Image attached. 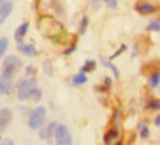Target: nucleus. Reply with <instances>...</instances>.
Returning <instances> with one entry per match:
<instances>
[{
	"label": "nucleus",
	"mask_w": 160,
	"mask_h": 145,
	"mask_svg": "<svg viewBox=\"0 0 160 145\" xmlns=\"http://www.w3.org/2000/svg\"><path fill=\"white\" fill-rule=\"evenodd\" d=\"M117 138H119V129L111 128L107 133L104 135V142H105V144H111V142L114 139H117Z\"/></svg>",
	"instance_id": "nucleus-15"
},
{
	"label": "nucleus",
	"mask_w": 160,
	"mask_h": 145,
	"mask_svg": "<svg viewBox=\"0 0 160 145\" xmlns=\"http://www.w3.org/2000/svg\"><path fill=\"white\" fill-rule=\"evenodd\" d=\"M76 51V43H73V45H71V47H68V49H67V51H65V55H70V53H73Z\"/></svg>",
	"instance_id": "nucleus-29"
},
{
	"label": "nucleus",
	"mask_w": 160,
	"mask_h": 145,
	"mask_svg": "<svg viewBox=\"0 0 160 145\" xmlns=\"http://www.w3.org/2000/svg\"><path fill=\"white\" fill-rule=\"evenodd\" d=\"M125 51H126V46H125V45H122V46H120L119 49H117V51H116V52L113 53V55H111L108 59H110V61H113V59H116V58H117V56L120 55V53H123Z\"/></svg>",
	"instance_id": "nucleus-26"
},
{
	"label": "nucleus",
	"mask_w": 160,
	"mask_h": 145,
	"mask_svg": "<svg viewBox=\"0 0 160 145\" xmlns=\"http://www.w3.org/2000/svg\"><path fill=\"white\" fill-rule=\"evenodd\" d=\"M147 30L148 31H160V19H154L147 25Z\"/></svg>",
	"instance_id": "nucleus-23"
},
{
	"label": "nucleus",
	"mask_w": 160,
	"mask_h": 145,
	"mask_svg": "<svg viewBox=\"0 0 160 145\" xmlns=\"http://www.w3.org/2000/svg\"><path fill=\"white\" fill-rule=\"evenodd\" d=\"M18 51L21 53H24L25 56H28V58H33V56H36V53H37V51H36L34 47V43H27V45H24L22 41L21 43H18Z\"/></svg>",
	"instance_id": "nucleus-9"
},
{
	"label": "nucleus",
	"mask_w": 160,
	"mask_h": 145,
	"mask_svg": "<svg viewBox=\"0 0 160 145\" xmlns=\"http://www.w3.org/2000/svg\"><path fill=\"white\" fill-rule=\"evenodd\" d=\"M95 68H97V62L93 59H88L85 64H83V67H82V71L83 73H92Z\"/></svg>",
	"instance_id": "nucleus-18"
},
{
	"label": "nucleus",
	"mask_w": 160,
	"mask_h": 145,
	"mask_svg": "<svg viewBox=\"0 0 160 145\" xmlns=\"http://www.w3.org/2000/svg\"><path fill=\"white\" fill-rule=\"evenodd\" d=\"M104 83H105V86L108 87H111V85H113V81H111V79H110V77H105V81H104Z\"/></svg>",
	"instance_id": "nucleus-31"
},
{
	"label": "nucleus",
	"mask_w": 160,
	"mask_h": 145,
	"mask_svg": "<svg viewBox=\"0 0 160 145\" xmlns=\"http://www.w3.org/2000/svg\"><path fill=\"white\" fill-rule=\"evenodd\" d=\"M8 46H9V40H8L6 37H2V39H0V58L5 55Z\"/></svg>",
	"instance_id": "nucleus-22"
},
{
	"label": "nucleus",
	"mask_w": 160,
	"mask_h": 145,
	"mask_svg": "<svg viewBox=\"0 0 160 145\" xmlns=\"http://www.w3.org/2000/svg\"><path fill=\"white\" fill-rule=\"evenodd\" d=\"M138 130H139V136H141L142 139H148L150 129H148V126H147L145 123H141V124L138 126Z\"/></svg>",
	"instance_id": "nucleus-19"
},
{
	"label": "nucleus",
	"mask_w": 160,
	"mask_h": 145,
	"mask_svg": "<svg viewBox=\"0 0 160 145\" xmlns=\"http://www.w3.org/2000/svg\"><path fill=\"white\" fill-rule=\"evenodd\" d=\"M102 64L105 65V67H107V68H110V70L113 71V74H114V77L116 79H119L120 77V73H119V70H117V67H116V65H113L111 64V61H107V59H102Z\"/></svg>",
	"instance_id": "nucleus-21"
},
{
	"label": "nucleus",
	"mask_w": 160,
	"mask_h": 145,
	"mask_svg": "<svg viewBox=\"0 0 160 145\" xmlns=\"http://www.w3.org/2000/svg\"><path fill=\"white\" fill-rule=\"evenodd\" d=\"M12 7H13V5H12L11 2H5V3H0V25L5 22L6 18L11 15Z\"/></svg>",
	"instance_id": "nucleus-12"
},
{
	"label": "nucleus",
	"mask_w": 160,
	"mask_h": 145,
	"mask_svg": "<svg viewBox=\"0 0 160 145\" xmlns=\"http://www.w3.org/2000/svg\"><path fill=\"white\" fill-rule=\"evenodd\" d=\"M27 74H34L36 73V70H34V67H31V65H28V67H27Z\"/></svg>",
	"instance_id": "nucleus-30"
},
{
	"label": "nucleus",
	"mask_w": 160,
	"mask_h": 145,
	"mask_svg": "<svg viewBox=\"0 0 160 145\" xmlns=\"http://www.w3.org/2000/svg\"><path fill=\"white\" fill-rule=\"evenodd\" d=\"M39 30L42 31V34L46 36L48 39H51L55 43H67V40H68L67 31L62 27V24L55 21L53 18H49V17L40 18Z\"/></svg>",
	"instance_id": "nucleus-1"
},
{
	"label": "nucleus",
	"mask_w": 160,
	"mask_h": 145,
	"mask_svg": "<svg viewBox=\"0 0 160 145\" xmlns=\"http://www.w3.org/2000/svg\"><path fill=\"white\" fill-rule=\"evenodd\" d=\"M11 89H12V75H8L2 73V75H0V93L5 95Z\"/></svg>",
	"instance_id": "nucleus-10"
},
{
	"label": "nucleus",
	"mask_w": 160,
	"mask_h": 145,
	"mask_svg": "<svg viewBox=\"0 0 160 145\" xmlns=\"http://www.w3.org/2000/svg\"><path fill=\"white\" fill-rule=\"evenodd\" d=\"M147 108H148V110H159L160 108V101H157V99H151L148 104H147Z\"/></svg>",
	"instance_id": "nucleus-25"
},
{
	"label": "nucleus",
	"mask_w": 160,
	"mask_h": 145,
	"mask_svg": "<svg viewBox=\"0 0 160 145\" xmlns=\"http://www.w3.org/2000/svg\"><path fill=\"white\" fill-rule=\"evenodd\" d=\"M88 25H89V18L85 15V17L82 18V21H80V25H79V34H80V36L85 34V33H86V30H88Z\"/></svg>",
	"instance_id": "nucleus-20"
},
{
	"label": "nucleus",
	"mask_w": 160,
	"mask_h": 145,
	"mask_svg": "<svg viewBox=\"0 0 160 145\" xmlns=\"http://www.w3.org/2000/svg\"><path fill=\"white\" fill-rule=\"evenodd\" d=\"M135 11L138 13H141V15H150V13H154L157 11V7H156V5L150 3V2L139 0V2H137V5H135Z\"/></svg>",
	"instance_id": "nucleus-6"
},
{
	"label": "nucleus",
	"mask_w": 160,
	"mask_h": 145,
	"mask_svg": "<svg viewBox=\"0 0 160 145\" xmlns=\"http://www.w3.org/2000/svg\"><path fill=\"white\" fill-rule=\"evenodd\" d=\"M53 136H55V142H57L58 145H70L71 144V135H70L67 126H64V124H57Z\"/></svg>",
	"instance_id": "nucleus-5"
},
{
	"label": "nucleus",
	"mask_w": 160,
	"mask_h": 145,
	"mask_svg": "<svg viewBox=\"0 0 160 145\" xmlns=\"http://www.w3.org/2000/svg\"><path fill=\"white\" fill-rule=\"evenodd\" d=\"M57 124H58L57 122H52L46 129L40 130V133H39L40 139H42V141H49V139H51L52 133H55V128H57Z\"/></svg>",
	"instance_id": "nucleus-13"
},
{
	"label": "nucleus",
	"mask_w": 160,
	"mask_h": 145,
	"mask_svg": "<svg viewBox=\"0 0 160 145\" xmlns=\"http://www.w3.org/2000/svg\"><path fill=\"white\" fill-rule=\"evenodd\" d=\"M154 124L157 126V128H160V116H156V118H154Z\"/></svg>",
	"instance_id": "nucleus-32"
},
{
	"label": "nucleus",
	"mask_w": 160,
	"mask_h": 145,
	"mask_svg": "<svg viewBox=\"0 0 160 145\" xmlns=\"http://www.w3.org/2000/svg\"><path fill=\"white\" fill-rule=\"evenodd\" d=\"M5 2H6V0H0V3H5Z\"/></svg>",
	"instance_id": "nucleus-33"
},
{
	"label": "nucleus",
	"mask_w": 160,
	"mask_h": 145,
	"mask_svg": "<svg viewBox=\"0 0 160 145\" xmlns=\"http://www.w3.org/2000/svg\"><path fill=\"white\" fill-rule=\"evenodd\" d=\"M11 122H12L11 110H8V108L0 110V130H5V129L9 126V123Z\"/></svg>",
	"instance_id": "nucleus-11"
},
{
	"label": "nucleus",
	"mask_w": 160,
	"mask_h": 145,
	"mask_svg": "<svg viewBox=\"0 0 160 145\" xmlns=\"http://www.w3.org/2000/svg\"><path fill=\"white\" fill-rule=\"evenodd\" d=\"M150 46H151V40H150L147 36H141L138 39L137 45H135V52H139V53H147L148 52Z\"/></svg>",
	"instance_id": "nucleus-7"
},
{
	"label": "nucleus",
	"mask_w": 160,
	"mask_h": 145,
	"mask_svg": "<svg viewBox=\"0 0 160 145\" xmlns=\"http://www.w3.org/2000/svg\"><path fill=\"white\" fill-rule=\"evenodd\" d=\"M40 96H42V90H40L39 87H34V89H33V92H31V96H30V98H33L34 101H39Z\"/></svg>",
	"instance_id": "nucleus-27"
},
{
	"label": "nucleus",
	"mask_w": 160,
	"mask_h": 145,
	"mask_svg": "<svg viewBox=\"0 0 160 145\" xmlns=\"http://www.w3.org/2000/svg\"><path fill=\"white\" fill-rule=\"evenodd\" d=\"M36 87V83L33 80H19L18 83V93L17 96L19 101H25V99H28L31 96V92H33V89Z\"/></svg>",
	"instance_id": "nucleus-4"
},
{
	"label": "nucleus",
	"mask_w": 160,
	"mask_h": 145,
	"mask_svg": "<svg viewBox=\"0 0 160 145\" xmlns=\"http://www.w3.org/2000/svg\"><path fill=\"white\" fill-rule=\"evenodd\" d=\"M108 9H117V0H105Z\"/></svg>",
	"instance_id": "nucleus-28"
},
{
	"label": "nucleus",
	"mask_w": 160,
	"mask_h": 145,
	"mask_svg": "<svg viewBox=\"0 0 160 145\" xmlns=\"http://www.w3.org/2000/svg\"><path fill=\"white\" fill-rule=\"evenodd\" d=\"M43 70H45V73L48 75L53 74V71H52V62L49 61V59H46V61H45V64H43Z\"/></svg>",
	"instance_id": "nucleus-24"
},
{
	"label": "nucleus",
	"mask_w": 160,
	"mask_h": 145,
	"mask_svg": "<svg viewBox=\"0 0 160 145\" xmlns=\"http://www.w3.org/2000/svg\"><path fill=\"white\" fill-rule=\"evenodd\" d=\"M148 85L151 87H157L160 85V71L157 73H153V74L148 75Z\"/></svg>",
	"instance_id": "nucleus-17"
},
{
	"label": "nucleus",
	"mask_w": 160,
	"mask_h": 145,
	"mask_svg": "<svg viewBox=\"0 0 160 145\" xmlns=\"http://www.w3.org/2000/svg\"><path fill=\"white\" fill-rule=\"evenodd\" d=\"M21 65H22L21 59L18 58V56H15V55H11V56H8L5 59V62H3V71L2 73L13 77V75L17 74V71L21 68Z\"/></svg>",
	"instance_id": "nucleus-3"
},
{
	"label": "nucleus",
	"mask_w": 160,
	"mask_h": 145,
	"mask_svg": "<svg viewBox=\"0 0 160 145\" xmlns=\"http://www.w3.org/2000/svg\"><path fill=\"white\" fill-rule=\"evenodd\" d=\"M86 81H88V77H86V74L83 73V71H80V73H77V74L73 77L71 83H73L74 86H80V85H85Z\"/></svg>",
	"instance_id": "nucleus-16"
},
{
	"label": "nucleus",
	"mask_w": 160,
	"mask_h": 145,
	"mask_svg": "<svg viewBox=\"0 0 160 145\" xmlns=\"http://www.w3.org/2000/svg\"><path fill=\"white\" fill-rule=\"evenodd\" d=\"M28 27H30L28 22H22L17 30H15V40H17L18 43H21V41H22V39L25 37L27 31H28Z\"/></svg>",
	"instance_id": "nucleus-14"
},
{
	"label": "nucleus",
	"mask_w": 160,
	"mask_h": 145,
	"mask_svg": "<svg viewBox=\"0 0 160 145\" xmlns=\"http://www.w3.org/2000/svg\"><path fill=\"white\" fill-rule=\"evenodd\" d=\"M99 2H105V0H99Z\"/></svg>",
	"instance_id": "nucleus-34"
},
{
	"label": "nucleus",
	"mask_w": 160,
	"mask_h": 145,
	"mask_svg": "<svg viewBox=\"0 0 160 145\" xmlns=\"http://www.w3.org/2000/svg\"><path fill=\"white\" fill-rule=\"evenodd\" d=\"M157 71H160V59H151L147 64L142 65V74L145 75H150Z\"/></svg>",
	"instance_id": "nucleus-8"
},
{
	"label": "nucleus",
	"mask_w": 160,
	"mask_h": 145,
	"mask_svg": "<svg viewBox=\"0 0 160 145\" xmlns=\"http://www.w3.org/2000/svg\"><path fill=\"white\" fill-rule=\"evenodd\" d=\"M45 118H46V110L45 107H36L34 110L30 113V117H28V128L31 130H37L43 126L45 123Z\"/></svg>",
	"instance_id": "nucleus-2"
}]
</instances>
